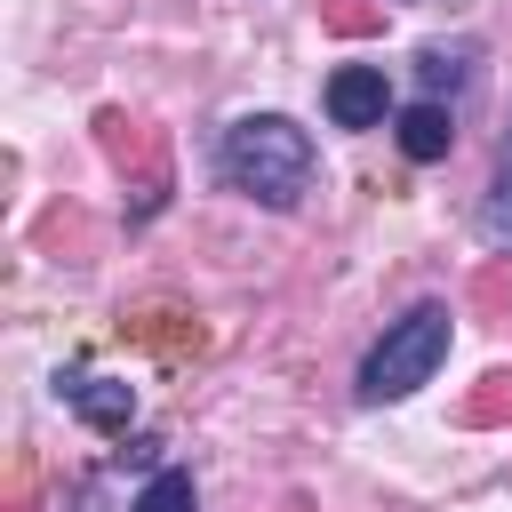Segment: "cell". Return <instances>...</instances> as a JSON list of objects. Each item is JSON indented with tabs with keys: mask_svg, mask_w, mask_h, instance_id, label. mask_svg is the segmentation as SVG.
<instances>
[{
	"mask_svg": "<svg viewBox=\"0 0 512 512\" xmlns=\"http://www.w3.org/2000/svg\"><path fill=\"white\" fill-rule=\"evenodd\" d=\"M216 168H224V184L248 192L256 208L288 216V208H304V192H312V176H320V152H312V136H304L288 112H240V120L224 128V144H216Z\"/></svg>",
	"mask_w": 512,
	"mask_h": 512,
	"instance_id": "cell-1",
	"label": "cell"
},
{
	"mask_svg": "<svg viewBox=\"0 0 512 512\" xmlns=\"http://www.w3.org/2000/svg\"><path fill=\"white\" fill-rule=\"evenodd\" d=\"M448 336H456L448 304H416V312H400V320L368 344V360H360V400H408L416 384H432L440 360H448Z\"/></svg>",
	"mask_w": 512,
	"mask_h": 512,
	"instance_id": "cell-2",
	"label": "cell"
},
{
	"mask_svg": "<svg viewBox=\"0 0 512 512\" xmlns=\"http://www.w3.org/2000/svg\"><path fill=\"white\" fill-rule=\"evenodd\" d=\"M328 120H336V128H384V120H392V80H384V64H336V72H328Z\"/></svg>",
	"mask_w": 512,
	"mask_h": 512,
	"instance_id": "cell-3",
	"label": "cell"
},
{
	"mask_svg": "<svg viewBox=\"0 0 512 512\" xmlns=\"http://www.w3.org/2000/svg\"><path fill=\"white\" fill-rule=\"evenodd\" d=\"M56 400L96 432H128L136 424V384H120V376H56Z\"/></svg>",
	"mask_w": 512,
	"mask_h": 512,
	"instance_id": "cell-4",
	"label": "cell"
},
{
	"mask_svg": "<svg viewBox=\"0 0 512 512\" xmlns=\"http://www.w3.org/2000/svg\"><path fill=\"white\" fill-rule=\"evenodd\" d=\"M392 136H400V152L408 160H448V144H456V120H448V104H408L400 120H392Z\"/></svg>",
	"mask_w": 512,
	"mask_h": 512,
	"instance_id": "cell-5",
	"label": "cell"
},
{
	"mask_svg": "<svg viewBox=\"0 0 512 512\" xmlns=\"http://www.w3.org/2000/svg\"><path fill=\"white\" fill-rule=\"evenodd\" d=\"M128 512H200V488H192V472L184 464H168V472H152L144 488H136V504Z\"/></svg>",
	"mask_w": 512,
	"mask_h": 512,
	"instance_id": "cell-6",
	"label": "cell"
},
{
	"mask_svg": "<svg viewBox=\"0 0 512 512\" xmlns=\"http://www.w3.org/2000/svg\"><path fill=\"white\" fill-rule=\"evenodd\" d=\"M480 240H488V248H512V152H504V176H496L488 200H480Z\"/></svg>",
	"mask_w": 512,
	"mask_h": 512,
	"instance_id": "cell-7",
	"label": "cell"
},
{
	"mask_svg": "<svg viewBox=\"0 0 512 512\" xmlns=\"http://www.w3.org/2000/svg\"><path fill=\"white\" fill-rule=\"evenodd\" d=\"M464 64H472V48H440V40L416 56V80L432 88V104H440V88H464Z\"/></svg>",
	"mask_w": 512,
	"mask_h": 512,
	"instance_id": "cell-8",
	"label": "cell"
}]
</instances>
